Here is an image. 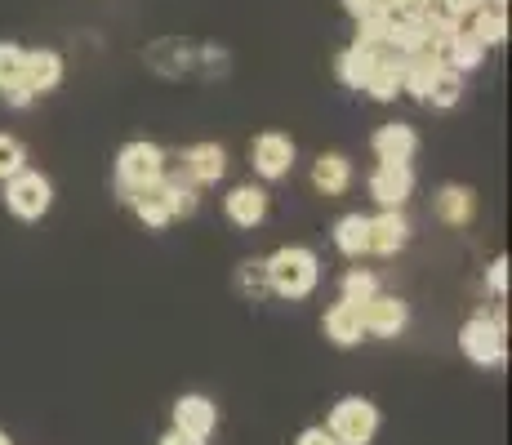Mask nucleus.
I'll list each match as a JSON object with an SVG mask.
<instances>
[{
	"label": "nucleus",
	"mask_w": 512,
	"mask_h": 445,
	"mask_svg": "<svg viewBox=\"0 0 512 445\" xmlns=\"http://www.w3.org/2000/svg\"><path fill=\"white\" fill-rule=\"evenodd\" d=\"M0 445H14V437H9V432H5V428H0Z\"/></svg>",
	"instance_id": "nucleus-35"
},
{
	"label": "nucleus",
	"mask_w": 512,
	"mask_h": 445,
	"mask_svg": "<svg viewBox=\"0 0 512 445\" xmlns=\"http://www.w3.org/2000/svg\"><path fill=\"white\" fill-rule=\"evenodd\" d=\"M437 67H441V58H437V49H415V54H406V94L410 98H419L423 103V94H428V81L437 76Z\"/></svg>",
	"instance_id": "nucleus-25"
},
{
	"label": "nucleus",
	"mask_w": 512,
	"mask_h": 445,
	"mask_svg": "<svg viewBox=\"0 0 512 445\" xmlns=\"http://www.w3.org/2000/svg\"><path fill=\"white\" fill-rule=\"evenodd\" d=\"M18 170H27V147H23V138L0 134V183H5V178H14Z\"/></svg>",
	"instance_id": "nucleus-30"
},
{
	"label": "nucleus",
	"mask_w": 512,
	"mask_h": 445,
	"mask_svg": "<svg viewBox=\"0 0 512 445\" xmlns=\"http://www.w3.org/2000/svg\"><path fill=\"white\" fill-rule=\"evenodd\" d=\"M165 187H170V201H174V219H192L201 210V187L187 183L183 174H165Z\"/></svg>",
	"instance_id": "nucleus-29"
},
{
	"label": "nucleus",
	"mask_w": 512,
	"mask_h": 445,
	"mask_svg": "<svg viewBox=\"0 0 512 445\" xmlns=\"http://www.w3.org/2000/svg\"><path fill=\"white\" fill-rule=\"evenodd\" d=\"M232 285H236V294H241L245 303H259V299H268V267H263V259H241L236 263V276H232Z\"/></svg>",
	"instance_id": "nucleus-27"
},
{
	"label": "nucleus",
	"mask_w": 512,
	"mask_h": 445,
	"mask_svg": "<svg viewBox=\"0 0 512 445\" xmlns=\"http://www.w3.org/2000/svg\"><path fill=\"white\" fill-rule=\"evenodd\" d=\"M294 161H299V147H294L290 134L281 130H263L250 138V170L263 178V183H277V178H290Z\"/></svg>",
	"instance_id": "nucleus-6"
},
{
	"label": "nucleus",
	"mask_w": 512,
	"mask_h": 445,
	"mask_svg": "<svg viewBox=\"0 0 512 445\" xmlns=\"http://www.w3.org/2000/svg\"><path fill=\"white\" fill-rule=\"evenodd\" d=\"M5 210L14 214L18 223H41L49 210H54V183L41 170H18L14 178H5Z\"/></svg>",
	"instance_id": "nucleus-5"
},
{
	"label": "nucleus",
	"mask_w": 512,
	"mask_h": 445,
	"mask_svg": "<svg viewBox=\"0 0 512 445\" xmlns=\"http://www.w3.org/2000/svg\"><path fill=\"white\" fill-rule=\"evenodd\" d=\"M410 219L406 210H379L370 214V254H379V259H397L401 250L410 245Z\"/></svg>",
	"instance_id": "nucleus-15"
},
{
	"label": "nucleus",
	"mask_w": 512,
	"mask_h": 445,
	"mask_svg": "<svg viewBox=\"0 0 512 445\" xmlns=\"http://www.w3.org/2000/svg\"><path fill=\"white\" fill-rule=\"evenodd\" d=\"M432 214L446 227H468L477 219V192L468 183H441L432 192Z\"/></svg>",
	"instance_id": "nucleus-19"
},
{
	"label": "nucleus",
	"mask_w": 512,
	"mask_h": 445,
	"mask_svg": "<svg viewBox=\"0 0 512 445\" xmlns=\"http://www.w3.org/2000/svg\"><path fill=\"white\" fill-rule=\"evenodd\" d=\"M179 161H183V178L187 183H196V187H214L219 178H228V165H232L228 147L210 143V138H205V143H192Z\"/></svg>",
	"instance_id": "nucleus-11"
},
{
	"label": "nucleus",
	"mask_w": 512,
	"mask_h": 445,
	"mask_svg": "<svg viewBox=\"0 0 512 445\" xmlns=\"http://www.w3.org/2000/svg\"><path fill=\"white\" fill-rule=\"evenodd\" d=\"M423 103L437 107V112H450V107L464 103V76L450 72V67H437V76L428 81V94H423Z\"/></svg>",
	"instance_id": "nucleus-26"
},
{
	"label": "nucleus",
	"mask_w": 512,
	"mask_h": 445,
	"mask_svg": "<svg viewBox=\"0 0 512 445\" xmlns=\"http://www.w3.org/2000/svg\"><path fill=\"white\" fill-rule=\"evenodd\" d=\"M321 334L334 343V348H361L366 343V325H361V308L357 303H330L326 316H321Z\"/></svg>",
	"instance_id": "nucleus-18"
},
{
	"label": "nucleus",
	"mask_w": 512,
	"mask_h": 445,
	"mask_svg": "<svg viewBox=\"0 0 512 445\" xmlns=\"http://www.w3.org/2000/svg\"><path fill=\"white\" fill-rule=\"evenodd\" d=\"M23 58H27V45H18V41H0V103L5 107H32L36 103V94L27 89L23 81Z\"/></svg>",
	"instance_id": "nucleus-13"
},
{
	"label": "nucleus",
	"mask_w": 512,
	"mask_h": 445,
	"mask_svg": "<svg viewBox=\"0 0 512 445\" xmlns=\"http://www.w3.org/2000/svg\"><path fill=\"white\" fill-rule=\"evenodd\" d=\"M343 9H348V18H361V14H370L374 5H379V0H339Z\"/></svg>",
	"instance_id": "nucleus-33"
},
{
	"label": "nucleus",
	"mask_w": 512,
	"mask_h": 445,
	"mask_svg": "<svg viewBox=\"0 0 512 445\" xmlns=\"http://www.w3.org/2000/svg\"><path fill=\"white\" fill-rule=\"evenodd\" d=\"M437 58H441V67H450V72H459V76H468V72H477V67H486V58H490V49L477 41V36L468 32V27H455L450 36H441L437 45Z\"/></svg>",
	"instance_id": "nucleus-14"
},
{
	"label": "nucleus",
	"mask_w": 512,
	"mask_h": 445,
	"mask_svg": "<svg viewBox=\"0 0 512 445\" xmlns=\"http://www.w3.org/2000/svg\"><path fill=\"white\" fill-rule=\"evenodd\" d=\"M294 445H339V441L326 432V423H312V428H303L299 437H294Z\"/></svg>",
	"instance_id": "nucleus-32"
},
{
	"label": "nucleus",
	"mask_w": 512,
	"mask_h": 445,
	"mask_svg": "<svg viewBox=\"0 0 512 445\" xmlns=\"http://www.w3.org/2000/svg\"><path fill=\"white\" fill-rule=\"evenodd\" d=\"M459 352H464L472 365H486V370L504 365L508 361V316L499 308L468 316V321L459 325Z\"/></svg>",
	"instance_id": "nucleus-3"
},
{
	"label": "nucleus",
	"mask_w": 512,
	"mask_h": 445,
	"mask_svg": "<svg viewBox=\"0 0 512 445\" xmlns=\"http://www.w3.org/2000/svg\"><path fill=\"white\" fill-rule=\"evenodd\" d=\"M156 445H210V441H196V437H187V432H174V428H170Z\"/></svg>",
	"instance_id": "nucleus-34"
},
{
	"label": "nucleus",
	"mask_w": 512,
	"mask_h": 445,
	"mask_svg": "<svg viewBox=\"0 0 512 445\" xmlns=\"http://www.w3.org/2000/svg\"><path fill=\"white\" fill-rule=\"evenodd\" d=\"M130 210H134V219H139L147 232H165V227L174 223V201H170L165 178L161 183H152V187H143V192L130 201Z\"/></svg>",
	"instance_id": "nucleus-20"
},
{
	"label": "nucleus",
	"mask_w": 512,
	"mask_h": 445,
	"mask_svg": "<svg viewBox=\"0 0 512 445\" xmlns=\"http://www.w3.org/2000/svg\"><path fill=\"white\" fill-rule=\"evenodd\" d=\"M223 214H228L232 227H241V232H254V227L268 223L272 214V196L263 183H236L228 196H223Z\"/></svg>",
	"instance_id": "nucleus-8"
},
{
	"label": "nucleus",
	"mask_w": 512,
	"mask_h": 445,
	"mask_svg": "<svg viewBox=\"0 0 512 445\" xmlns=\"http://www.w3.org/2000/svg\"><path fill=\"white\" fill-rule=\"evenodd\" d=\"M330 236H334V250H339L343 259L361 263L370 254V214H361V210L343 214V219H334Z\"/></svg>",
	"instance_id": "nucleus-23"
},
{
	"label": "nucleus",
	"mask_w": 512,
	"mask_h": 445,
	"mask_svg": "<svg viewBox=\"0 0 512 445\" xmlns=\"http://www.w3.org/2000/svg\"><path fill=\"white\" fill-rule=\"evenodd\" d=\"M374 294H379V276L370 272V267H348V272L339 276V299L343 303H370Z\"/></svg>",
	"instance_id": "nucleus-28"
},
{
	"label": "nucleus",
	"mask_w": 512,
	"mask_h": 445,
	"mask_svg": "<svg viewBox=\"0 0 512 445\" xmlns=\"http://www.w3.org/2000/svg\"><path fill=\"white\" fill-rule=\"evenodd\" d=\"M263 267H268V290L277 299L299 303L308 294H317L321 285V259L312 245H281V250H272L263 259Z\"/></svg>",
	"instance_id": "nucleus-2"
},
{
	"label": "nucleus",
	"mask_w": 512,
	"mask_h": 445,
	"mask_svg": "<svg viewBox=\"0 0 512 445\" xmlns=\"http://www.w3.org/2000/svg\"><path fill=\"white\" fill-rule=\"evenodd\" d=\"M352 174H357V170H352L348 152H321L317 161H312L308 178H312V187H317L321 196H330V201H334V196H343L352 187Z\"/></svg>",
	"instance_id": "nucleus-21"
},
{
	"label": "nucleus",
	"mask_w": 512,
	"mask_h": 445,
	"mask_svg": "<svg viewBox=\"0 0 512 445\" xmlns=\"http://www.w3.org/2000/svg\"><path fill=\"white\" fill-rule=\"evenodd\" d=\"M379 405H374L370 397H361V392H352V397H339L326 419V432L339 445H374V437H379Z\"/></svg>",
	"instance_id": "nucleus-4"
},
{
	"label": "nucleus",
	"mask_w": 512,
	"mask_h": 445,
	"mask_svg": "<svg viewBox=\"0 0 512 445\" xmlns=\"http://www.w3.org/2000/svg\"><path fill=\"white\" fill-rule=\"evenodd\" d=\"M464 27L486 49L508 45V5H472L468 18H464Z\"/></svg>",
	"instance_id": "nucleus-24"
},
{
	"label": "nucleus",
	"mask_w": 512,
	"mask_h": 445,
	"mask_svg": "<svg viewBox=\"0 0 512 445\" xmlns=\"http://www.w3.org/2000/svg\"><path fill=\"white\" fill-rule=\"evenodd\" d=\"M63 76H67V63H63V54H58V49H49V45L27 49V58H23V81H27V89H32L36 98L54 94V89L63 85Z\"/></svg>",
	"instance_id": "nucleus-16"
},
{
	"label": "nucleus",
	"mask_w": 512,
	"mask_h": 445,
	"mask_svg": "<svg viewBox=\"0 0 512 445\" xmlns=\"http://www.w3.org/2000/svg\"><path fill=\"white\" fill-rule=\"evenodd\" d=\"M370 196L379 210H406V201L415 196V165H397V161H379L366 178Z\"/></svg>",
	"instance_id": "nucleus-7"
},
{
	"label": "nucleus",
	"mask_w": 512,
	"mask_h": 445,
	"mask_svg": "<svg viewBox=\"0 0 512 445\" xmlns=\"http://www.w3.org/2000/svg\"><path fill=\"white\" fill-rule=\"evenodd\" d=\"M165 174H170V152H165L161 143H152V138H134V143H125L121 152H116V161H112L116 201L130 205L143 187L161 183Z\"/></svg>",
	"instance_id": "nucleus-1"
},
{
	"label": "nucleus",
	"mask_w": 512,
	"mask_h": 445,
	"mask_svg": "<svg viewBox=\"0 0 512 445\" xmlns=\"http://www.w3.org/2000/svg\"><path fill=\"white\" fill-rule=\"evenodd\" d=\"M370 152H374V161L410 165V161H415V152H419V134H415V125H406V121H388V125H379V130L370 134Z\"/></svg>",
	"instance_id": "nucleus-17"
},
{
	"label": "nucleus",
	"mask_w": 512,
	"mask_h": 445,
	"mask_svg": "<svg viewBox=\"0 0 512 445\" xmlns=\"http://www.w3.org/2000/svg\"><path fill=\"white\" fill-rule=\"evenodd\" d=\"M486 290L495 294V299H508V254L486 263Z\"/></svg>",
	"instance_id": "nucleus-31"
},
{
	"label": "nucleus",
	"mask_w": 512,
	"mask_h": 445,
	"mask_svg": "<svg viewBox=\"0 0 512 445\" xmlns=\"http://www.w3.org/2000/svg\"><path fill=\"white\" fill-rule=\"evenodd\" d=\"M170 428L187 432V437H196V441H210L214 428H219V405L205 397V392H183V397L170 405Z\"/></svg>",
	"instance_id": "nucleus-9"
},
{
	"label": "nucleus",
	"mask_w": 512,
	"mask_h": 445,
	"mask_svg": "<svg viewBox=\"0 0 512 445\" xmlns=\"http://www.w3.org/2000/svg\"><path fill=\"white\" fill-rule=\"evenodd\" d=\"M379 49L383 45H366V41L343 45L339 58H334V76H339L348 89H361L366 85V76L374 72V63H379Z\"/></svg>",
	"instance_id": "nucleus-22"
},
{
	"label": "nucleus",
	"mask_w": 512,
	"mask_h": 445,
	"mask_svg": "<svg viewBox=\"0 0 512 445\" xmlns=\"http://www.w3.org/2000/svg\"><path fill=\"white\" fill-rule=\"evenodd\" d=\"M410 5H428V0H410Z\"/></svg>",
	"instance_id": "nucleus-36"
},
{
	"label": "nucleus",
	"mask_w": 512,
	"mask_h": 445,
	"mask_svg": "<svg viewBox=\"0 0 512 445\" xmlns=\"http://www.w3.org/2000/svg\"><path fill=\"white\" fill-rule=\"evenodd\" d=\"M361 325H366V339H397L410 325V308L397 294H374L370 303H361Z\"/></svg>",
	"instance_id": "nucleus-10"
},
{
	"label": "nucleus",
	"mask_w": 512,
	"mask_h": 445,
	"mask_svg": "<svg viewBox=\"0 0 512 445\" xmlns=\"http://www.w3.org/2000/svg\"><path fill=\"white\" fill-rule=\"evenodd\" d=\"M406 54H397V49L383 45L379 49V63H374V72L366 76V85H361V94L374 98V103H397L401 94H406Z\"/></svg>",
	"instance_id": "nucleus-12"
}]
</instances>
